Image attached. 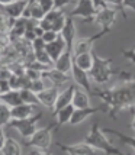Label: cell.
Listing matches in <instances>:
<instances>
[{"label":"cell","mask_w":135,"mask_h":155,"mask_svg":"<svg viewBox=\"0 0 135 155\" xmlns=\"http://www.w3.org/2000/svg\"><path fill=\"white\" fill-rule=\"evenodd\" d=\"M0 154L2 155H20L22 148H20L19 142L13 138H6V141L3 142V145L0 147Z\"/></svg>","instance_id":"obj_23"},{"label":"cell","mask_w":135,"mask_h":155,"mask_svg":"<svg viewBox=\"0 0 135 155\" xmlns=\"http://www.w3.org/2000/svg\"><path fill=\"white\" fill-rule=\"evenodd\" d=\"M73 64H74V52L66 49L62 54L58 57V60L54 62V68L60 70L62 73H70V70H73Z\"/></svg>","instance_id":"obj_16"},{"label":"cell","mask_w":135,"mask_h":155,"mask_svg":"<svg viewBox=\"0 0 135 155\" xmlns=\"http://www.w3.org/2000/svg\"><path fill=\"white\" fill-rule=\"evenodd\" d=\"M66 20L67 16L62 12V9H52L45 13V16L39 20V26L44 28L45 31H55V32H60L62 31V28L66 25Z\"/></svg>","instance_id":"obj_5"},{"label":"cell","mask_w":135,"mask_h":155,"mask_svg":"<svg viewBox=\"0 0 135 155\" xmlns=\"http://www.w3.org/2000/svg\"><path fill=\"white\" fill-rule=\"evenodd\" d=\"M23 16L25 18H34V19L38 20L42 19L45 16V10H44V7L41 6L39 0H29L26 9L23 12Z\"/></svg>","instance_id":"obj_20"},{"label":"cell","mask_w":135,"mask_h":155,"mask_svg":"<svg viewBox=\"0 0 135 155\" xmlns=\"http://www.w3.org/2000/svg\"><path fill=\"white\" fill-rule=\"evenodd\" d=\"M45 49H47V52L49 54V57L54 60V62L57 60H58V57H60L66 49H67V44H66V41H64V38L60 36L57 38L55 41H52V42H48L47 44V47H45Z\"/></svg>","instance_id":"obj_17"},{"label":"cell","mask_w":135,"mask_h":155,"mask_svg":"<svg viewBox=\"0 0 135 155\" xmlns=\"http://www.w3.org/2000/svg\"><path fill=\"white\" fill-rule=\"evenodd\" d=\"M93 52H81V54L74 55V64H77L80 68L90 71V68L93 67Z\"/></svg>","instance_id":"obj_25"},{"label":"cell","mask_w":135,"mask_h":155,"mask_svg":"<svg viewBox=\"0 0 135 155\" xmlns=\"http://www.w3.org/2000/svg\"><path fill=\"white\" fill-rule=\"evenodd\" d=\"M57 128H58V123L55 122V123H51L45 128L36 129L32 136L23 139V145L28 148H39L48 152V148H49L51 141H52V130H55Z\"/></svg>","instance_id":"obj_4"},{"label":"cell","mask_w":135,"mask_h":155,"mask_svg":"<svg viewBox=\"0 0 135 155\" xmlns=\"http://www.w3.org/2000/svg\"><path fill=\"white\" fill-rule=\"evenodd\" d=\"M84 141L87 142L89 145H92L95 149H99V151H103L106 154H122L119 149L112 145V142L109 141L108 138L105 136V130L99 128V123L95 122L90 128V132H89Z\"/></svg>","instance_id":"obj_3"},{"label":"cell","mask_w":135,"mask_h":155,"mask_svg":"<svg viewBox=\"0 0 135 155\" xmlns=\"http://www.w3.org/2000/svg\"><path fill=\"white\" fill-rule=\"evenodd\" d=\"M121 52L127 60H129L131 62L135 64V47L132 48V49H121Z\"/></svg>","instance_id":"obj_34"},{"label":"cell","mask_w":135,"mask_h":155,"mask_svg":"<svg viewBox=\"0 0 135 155\" xmlns=\"http://www.w3.org/2000/svg\"><path fill=\"white\" fill-rule=\"evenodd\" d=\"M20 96H22L23 103H31V104H36V106L41 103L38 94L31 88H20Z\"/></svg>","instance_id":"obj_29"},{"label":"cell","mask_w":135,"mask_h":155,"mask_svg":"<svg viewBox=\"0 0 135 155\" xmlns=\"http://www.w3.org/2000/svg\"><path fill=\"white\" fill-rule=\"evenodd\" d=\"M118 78H119V81H135V74L129 73V71H121Z\"/></svg>","instance_id":"obj_33"},{"label":"cell","mask_w":135,"mask_h":155,"mask_svg":"<svg viewBox=\"0 0 135 155\" xmlns=\"http://www.w3.org/2000/svg\"><path fill=\"white\" fill-rule=\"evenodd\" d=\"M44 78H47L49 80L54 86H62V84H66L70 81V75L67 73H62L60 70H57V68H49L47 71H44Z\"/></svg>","instance_id":"obj_18"},{"label":"cell","mask_w":135,"mask_h":155,"mask_svg":"<svg viewBox=\"0 0 135 155\" xmlns=\"http://www.w3.org/2000/svg\"><path fill=\"white\" fill-rule=\"evenodd\" d=\"M128 110H129V113H132V115L135 113V101L132 103V104H131V106H129V107H128Z\"/></svg>","instance_id":"obj_40"},{"label":"cell","mask_w":135,"mask_h":155,"mask_svg":"<svg viewBox=\"0 0 135 155\" xmlns=\"http://www.w3.org/2000/svg\"><path fill=\"white\" fill-rule=\"evenodd\" d=\"M106 112V107H105V104H102L99 107H76L74 113L71 116V120H70V125H80L81 122H84L87 117H90L92 115H95L97 112Z\"/></svg>","instance_id":"obj_12"},{"label":"cell","mask_w":135,"mask_h":155,"mask_svg":"<svg viewBox=\"0 0 135 155\" xmlns=\"http://www.w3.org/2000/svg\"><path fill=\"white\" fill-rule=\"evenodd\" d=\"M95 2V6L97 9H100V7H105L106 6V3H105V0H93Z\"/></svg>","instance_id":"obj_39"},{"label":"cell","mask_w":135,"mask_h":155,"mask_svg":"<svg viewBox=\"0 0 135 155\" xmlns=\"http://www.w3.org/2000/svg\"><path fill=\"white\" fill-rule=\"evenodd\" d=\"M73 0H54V7L55 9H62L64 6L67 5H71Z\"/></svg>","instance_id":"obj_37"},{"label":"cell","mask_w":135,"mask_h":155,"mask_svg":"<svg viewBox=\"0 0 135 155\" xmlns=\"http://www.w3.org/2000/svg\"><path fill=\"white\" fill-rule=\"evenodd\" d=\"M73 104L76 107H89L90 106V93L83 87L77 86L73 97Z\"/></svg>","instance_id":"obj_22"},{"label":"cell","mask_w":135,"mask_h":155,"mask_svg":"<svg viewBox=\"0 0 135 155\" xmlns=\"http://www.w3.org/2000/svg\"><path fill=\"white\" fill-rule=\"evenodd\" d=\"M77 86H68L67 88H64L62 91H60L58 94V99H57V103H55V107H54V113L60 109L66 107L67 104H71L73 103V97H74V91Z\"/></svg>","instance_id":"obj_19"},{"label":"cell","mask_w":135,"mask_h":155,"mask_svg":"<svg viewBox=\"0 0 135 155\" xmlns=\"http://www.w3.org/2000/svg\"><path fill=\"white\" fill-rule=\"evenodd\" d=\"M109 32H110V31H108V29H102L100 32L92 35V36H89V38H81V39L76 41L74 49H73V51H74V55L81 54V52H90V51H93V44H95L99 38L105 36V35L109 34Z\"/></svg>","instance_id":"obj_9"},{"label":"cell","mask_w":135,"mask_h":155,"mask_svg":"<svg viewBox=\"0 0 135 155\" xmlns=\"http://www.w3.org/2000/svg\"><path fill=\"white\" fill-rule=\"evenodd\" d=\"M93 52V67L90 68L89 75H90V80L96 83V84H106L112 75L115 74L116 71L112 68V60L110 58H102L100 55H97L95 51Z\"/></svg>","instance_id":"obj_2"},{"label":"cell","mask_w":135,"mask_h":155,"mask_svg":"<svg viewBox=\"0 0 135 155\" xmlns=\"http://www.w3.org/2000/svg\"><path fill=\"white\" fill-rule=\"evenodd\" d=\"M76 110V106L71 103V104H67L66 107L60 109V110H57L54 115L57 116V123H58V128L62 126V125H66V123H70L71 120V116L74 113Z\"/></svg>","instance_id":"obj_24"},{"label":"cell","mask_w":135,"mask_h":155,"mask_svg":"<svg viewBox=\"0 0 135 155\" xmlns=\"http://www.w3.org/2000/svg\"><path fill=\"white\" fill-rule=\"evenodd\" d=\"M60 36V32H55V31H45L44 32V35H42V38H44V41L45 42H52V41H55L57 38Z\"/></svg>","instance_id":"obj_32"},{"label":"cell","mask_w":135,"mask_h":155,"mask_svg":"<svg viewBox=\"0 0 135 155\" xmlns=\"http://www.w3.org/2000/svg\"><path fill=\"white\" fill-rule=\"evenodd\" d=\"M45 78H38V80H32V83H31V90H34L35 93L38 94V93H41L42 90H45L47 88V86H45Z\"/></svg>","instance_id":"obj_31"},{"label":"cell","mask_w":135,"mask_h":155,"mask_svg":"<svg viewBox=\"0 0 135 155\" xmlns=\"http://www.w3.org/2000/svg\"><path fill=\"white\" fill-rule=\"evenodd\" d=\"M61 36L64 38L66 44H67V49L73 51L74 49V42H76V25H74V18L71 16H67V20H66V25L61 31ZM74 52V51H73Z\"/></svg>","instance_id":"obj_14"},{"label":"cell","mask_w":135,"mask_h":155,"mask_svg":"<svg viewBox=\"0 0 135 155\" xmlns=\"http://www.w3.org/2000/svg\"><path fill=\"white\" fill-rule=\"evenodd\" d=\"M116 15H118V10H115L113 7H109V6H105V7H100L97 10V15L95 18V22L102 28V29H108L110 31L113 23L116 20Z\"/></svg>","instance_id":"obj_8"},{"label":"cell","mask_w":135,"mask_h":155,"mask_svg":"<svg viewBox=\"0 0 135 155\" xmlns=\"http://www.w3.org/2000/svg\"><path fill=\"white\" fill-rule=\"evenodd\" d=\"M57 147L67 152V154H71V155H87V154H95L96 149L89 145L87 142H79V143H73V145H66V143H61V142H57Z\"/></svg>","instance_id":"obj_11"},{"label":"cell","mask_w":135,"mask_h":155,"mask_svg":"<svg viewBox=\"0 0 135 155\" xmlns=\"http://www.w3.org/2000/svg\"><path fill=\"white\" fill-rule=\"evenodd\" d=\"M12 119H13V116H12V107L2 101V104H0V125L2 126H6V125L10 123Z\"/></svg>","instance_id":"obj_28"},{"label":"cell","mask_w":135,"mask_h":155,"mask_svg":"<svg viewBox=\"0 0 135 155\" xmlns=\"http://www.w3.org/2000/svg\"><path fill=\"white\" fill-rule=\"evenodd\" d=\"M0 99H2L3 103L9 104L10 107H15V106H18L20 103H23L22 96H20V90H15V88H12L7 93H3V94L0 96Z\"/></svg>","instance_id":"obj_26"},{"label":"cell","mask_w":135,"mask_h":155,"mask_svg":"<svg viewBox=\"0 0 135 155\" xmlns=\"http://www.w3.org/2000/svg\"><path fill=\"white\" fill-rule=\"evenodd\" d=\"M93 94L100 97L106 112H109L112 119H115L121 110H128L135 101V81H121L118 86L106 90L95 88Z\"/></svg>","instance_id":"obj_1"},{"label":"cell","mask_w":135,"mask_h":155,"mask_svg":"<svg viewBox=\"0 0 135 155\" xmlns=\"http://www.w3.org/2000/svg\"><path fill=\"white\" fill-rule=\"evenodd\" d=\"M28 2L29 0H16L12 3H7V5H2V10L3 13H6L7 16L18 19L20 16H23V12L28 6Z\"/></svg>","instance_id":"obj_15"},{"label":"cell","mask_w":135,"mask_h":155,"mask_svg":"<svg viewBox=\"0 0 135 155\" xmlns=\"http://www.w3.org/2000/svg\"><path fill=\"white\" fill-rule=\"evenodd\" d=\"M35 107L36 104H31V103H20L18 106L12 107V116L13 119H23V117H29L35 113Z\"/></svg>","instance_id":"obj_21"},{"label":"cell","mask_w":135,"mask_h":155,"mask_svg":"<svg viewBox=\"0 0 135 155\" xmlns=\"http://www.w3.org/2000/svg\"><path fill=\"white\" fill-rule=\"evenodd\" d=\"M71 75H73V80L77 86L83 87L84 90H87L90 94H93L95 88L92 87V80H90V75H89V71L80 68L77 64H73V70H71Z\"/></svg>","instance_id":"obj_10"},{"label":"cell","mask_w":135,"mask_h":155,"mask_svg":"<svg viewBox=\"0 0 135 155\" xmlns=\"http://www.w3.org/2000/svg\"><path fill=\"white\" fill-rule=\"evenodd\" d=\"M125 7H128L135 12V0H125Z\"/></svg>","instance_id":"obj_38"},{"label":"cell","mask_w":135,"mask_h":155,"mask_svg":"<svg viewBox=\"0 0 135 155\" xmlns=\"http://www.w3.org/2000/svg\"><path fill=\"white\" fill-rule=\"evenodd\" d=\"M105 3H106V6L113 7L115 10H118L122 15L123 20H128V15L125 12V9H127L125 7V0H105Z\"/></svg>","instance_id":"obj_30"},{"label":"cell","mask_w":135,"mask_h":155,"mask_svg":"<svg viewBox=\"0 0 135 155\" xmlns=\"http://www.w3.org/2000/svg\"><path fill=\"white\" fill-rule=\"evenodd\" d=\"M12 90V86H10V80H2V87H0V93H7Z\"/></svg>","instance_id":"obj_36"},{"label":"cell","mask_w":135,"mask_h":155,"mask_svg":"<svg viewBox=\"0 0 135 155\" xmlns=\"http://www.w3.org/2000/svg\"><path fill=\"white\" fill-rule=\"evenodd\" d=\"M97 10L99 9L95 6V2L93 0H79L76 3V7L70 12L68 16H71V18H80L83 22L90 23V22H95Z\"/></svg>","instance_id":"obj_7"},{"label":"cell","mask_w":135,"mask_h":155,"mask_svg":"<svg viewBox=\"0 0 135 155\" xmlns=\"http://www.w3.org/2000/svg\"><path fill=\"white\" fill-rule=\"evenodd\" d=\"M39 3H41V6L44 7L45 13L54 9V0H39Z\"/></svg>","instance_id":"obj_35"},{"label":"cell","mask_w":135,"mask_h":155,"mask_svg":"<svg viewBox=\"0 0 135 155\" xmlns=\"http://www.w3.org/2000/svg\"><path fill=\"white\" fill-rule=\"evenodd\" d=\"M41 117H42V113L39 112V113L29 116V117L12 119L10 123H9V126H12V128L16 129L20 135H22V138L25 139V138H29V136H32L35 134V130H36V123L41 120Z\"/></svg>","instance_id":"obj_6"},{"label":"cell","mask_w":135,"mask_h":155,"mask_svg":"<svg viewBox=\"0 0 135 155\" xmlns=\"http://www.w3.org/2000/svg\"><path fill=\"white\" fill-rule=\"evenodd\" d=\"M131 128L135 132V113H134V117H132V122H131Z\"/></svg>","instance_id":"obj_41"},{"label":"cell","mask_w":135,"mask_h":155,"mask_svg":"<svg viewBox=\"0 0 135 155\" xmlns=\"http://www.w3.org/2000/svg\"><path fill=\"white\" fill-rule=\"evenodd\" d=\"M58 86H51V87H47L45 90H42L41 93H38V99H39L41 104L45 106L48 109H54L55 103H57V99H58Z\"/></svg>","instance_id":"obj_13"},{"label":"cell","mask_w":135,"mask_h":155,"mask_svg":"<svg viewBox=\"0 0 135 155\" xmlns=\"http://www.w3.org/2000/svg\"><path fill=\"white\" fill-rule=\"evenodd\" d=\"M103 130H105V134H110V135H115L116 138H119V139H121L122 143H125V145H129V147H131V148H132V149L135 151V138H132V136H128V135H125V134H122V132L116 130V129L105 128Z\"/></svg>","instance_id":"obj_27"}]
</instances>
